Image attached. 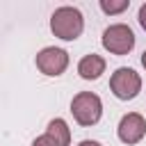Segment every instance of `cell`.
<instances>
[{"label":"cell","mask_w":146,"mask_h":146,"mask_svg":"<svg viewBox=\"0 0 146 146\" xmlns=\"http://www.w3.org/2000/svg\"><path fill=\"white\" fill-rule=\"evenodd\" d=\"M110 89L119 100H132L139 91H141V78L135 68L121 66L112 73L110 78Z\"/></svg>","instance_id":"277c9868"},{"label":"cell","mask_w":146,"mask_h":146,"mask_svg":"<svg viewBox=\"0 0 146 146\" xmlns=\"http://www.w3.org/2000/svg\"><path fill=\"white\" fill-rule=\"evenodd\" d=\"M128 7H130V0H100V9H103L105 14H110V16L121 14V11H125Z\"/></svg>","instance_id":"9c48e42d"},{"label":"cell","mask_w":146,"mask_h":146,"mask_svg":"<svg viewBox=\"0 0 146 146\" xmlns=\"http://www.w3.org/2000/svg\"><path fill=\"white\" fill-rule=\"evenodd\" d=\"M36 68L43 73V75H50V78H57L62 75L66 68H68V52L64 48H55V46H48V48H41L36 52Z\"/></svg>","instance_id":"5b68a950"},{"label":"cell","mask_w":146,"mask_h":146,"mask_svg":"<svg viewBox=\"0 0 146 146\" xmlns=\"http://www.w3.org/2000/svg\"><path fill=\"white\" fill-rule=\"evenodd\" d=\"M78 73L82 80H98L105 73V59L96 52H89L78 62Z\"/></svg>","instance_id":"ba28073f"},{"label":"cell","mask_w":146,"mask_h":146,"mask_svg":"<svg viewBox=\"0 0 146 146\" xmlns=\"http://www.w3.org/2000/svg\"><path fill=\"white\" fill-rule=\"evenodd\" d=\"M71 114L84 128L96 125L100 121V116H103V100L91 91H80L71 100Z\"/></svg>","instance_id":"7a4b0ae2"},{"label":"cell","mask_w":146,"mask_h":146,"mask_svg":"<svg viewBox=\"0 0 146 146\" xmlns=\"http://www.w3.org/2000/svg\"><path fill=\"white\" fill-rule=\"evenodd\" d=\"M141 66H144V68H146V50H144V52H141Z\"/></svg>","instance_id":"7c38bea8"},{"label":"cell","mask_w":146,"mask_h":146,"mask_svg":"<svg viewBox=\"0 0 146 146\" xmlns=\"http://www.w3.org/2000/svg\"><path fill=\"white\" fill-rule=\"evenodd\" d=\"M103 48L112 55H128L135 48V32L125 23H114L103 32Z\"/></svg>","instance_id":"3957f363"},{"label":"cell","mask_w":146,"mask_h":146,"mask_svg":"<svg viewBox=\"0 0 146 146\" xmlns=\"http://www.w3.org/2000/svg\"><path fill=\"white\" fill-rule=\"evenodd\" d=\"M137 18H139V25L146 30V2L139 7V14H137Z\"/></svg>","instance_id":"30bf717a"},{"label":"cell","mask_w":146,"mask_h":146,"mask_svg":"<svg viewBox=\"0 0 146 146\" xmlns=\"http://www.w3.org/2000/svg\"><path fill=\"white\" fill-rule=\"evenodd\" d=\"M116 135L123 144L132 146V144H139L146 135V119L139 114V112H128L121 116L119 121V128H116Z\"/></svg>","instance_id":"8992f818"},{"label":"cell","mask_w":146,"mask_h":146,"mask_svg":"<svg viewBox=\"0 0 146 146\" xmlns=\"http://www.w3.org/2000/svg\"><path fill=\"white\" fill-rule=\"evenodd\" d=\"M71 144V128L64 119H52L48 130L32 141V146H68Z\"/></svg>","instance_id":"52a82bcc"},{"label":"cell","mask_w":146,"mask_h":146,"mask_svg":"<svg viewBox=\"0 0 146 146\" xmlns=\"http://www.w3.org/2000/svg\"><path fill=\"white\" fill-rule=\"evenodd\" d=\"M78 146H103L100 141H96V139H82Z\"/></svg>","instance_id":"8fae6325"},{"label":"cell","mask_w":146,"mask_h":146,"mask_svg":"<svg viewBox=\"0 0 146 146\" xmlns=\"http://www.w3.org/2000/svg\"><path fill=\"white\" fill-rule=\"evenodd\" d=\"M50 30L62 41H75L84 30V16L75 7H57L50 16Z\"/></svg>","instance_id":"6da1fadb"}]
</instances>
